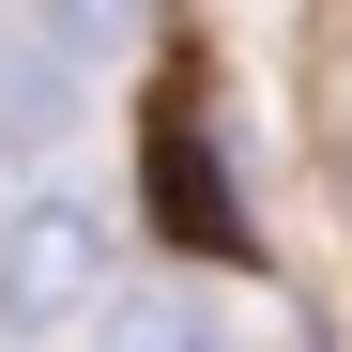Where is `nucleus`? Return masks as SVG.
Wrapping results in <instances>:
<instances>
[{"instance_id": "nucleus-1", "label": "nucleus", "mask_w": 352, "mask_h": 352, "mask_svg": "<svg viewBox=\"0 0 352 352\" xmlns=\"http://www.w3.org/2000/svg\"><path fill=\"white\" fill-rule=\"evenodd\" d=\"M107 261H123V214H92L77 184H46L0 214V337H62L107 307Z\"/></svg>"}, {"instance_id": "nucleus-2", "label": "nucleus", "mask_w": 352, "mask_h": 352, "mask_svg": "<svg viewBox=\"0 0 352 352\" xmlns=\"http://www.w3.org/2000/svg\"><path fill=\"white\" fill-rule=\"evenodd\" d=\"M77 62H92V16L0 31V153H62L77 138Z\"/></svg>"}, {"instance_id": "nucleus-3", "label": "nucleus", "mask_w": 352, "mask_h": 352, "mask_svg": "<svg viewBox=\"0 0 352 352\" xmlns=\"http://www.w3.org/2000/svg\"><path fill=\"white\" fill-rule=\"evenodd\" d=\"M138 199H153V230H168V245H245V199H230V153H199V107H153Z\"/></svg>"}, {"instance_id": "nucleus-4", "label": "nucleus", "mask_w": 352, "mask_h": 352, "mask_svg": "<svg viewBox=\"0 0 352 352\" xmlns=\"http://www.w3.org/2000/svg\"><path fill=\"white\" fill-rule=\"evenodd\" d=\"M92 352H245V337H230V307L199 276H153V291H107V337Z\"/></svg>"}]
</instances>
